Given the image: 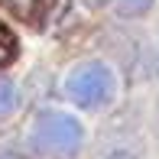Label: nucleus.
Returning <instances> with one entry per match:
<instances>
[{"label": "nucleus", "mask_w": 159, "mask_h": 159, "mask_svg": "<svg viewBox=\"0 0 159 159\" xmlns=\"http://www.w3.org/2000/svg\"><path fill=\"white\" fill-rule=\"evenodd\" d=\"M149 3L153 0H117V7L124 13H143V10H149Z\"/></svg>", "instance_id": "423d86ee"}, {"label": "nucleus", "mask_w": 159, "mask_h": 159, "mask_svg": "<svg viewBox=\"0 0 159 159\" xmlns=\"http://www.w3.org/2000/svg\"><path fill=\"white\" fill-rule=\"evenodd\" d=\"M33 146L36 153L49 156V159H71L81 153V143H84V130L75 117L62 111H49L42 114L39 120L33 124Z\"/></svg>", "instance_id": "f257e3e1"}, {"label": "nucleus", "mask_w": 159, "mask_h": 159, "mask_svg": "<svg viewBox=\"0 0 159 159\" xmlns=\"http://www.w3.org/2000/svg\"><path fill=\"white\" fill-rule=\"evenodd\" d=\"M52 0H0V7H7L10 13H16L20 20H39L49 10Z\"/></svg>", "instance_id": "7ed1b4c3"}, {"label": "nucleus", "mask_w": 159, "mask_h": 159, "mask_svg": "<svg viewBox=\"0 0 159 159\" xmlns=\"http://www.w3.org/2000/svg\"><path fill=\"white\" fill-rule=\"evenodd\" d=\"M16 111V91L10 81H0V117H10Z\"/></svg>", "instance_id": "20e7f679"}, {"label": "nucleus", "mask_w": 159, "mask_h": 159, "mask_svg": "<svg viewBox=\"0 0 159 159\" xmlns=\"http://www.w3.org/2000/svg\"><path fill=\"white\" fill-rule=\"evenodd\" d=\"M13 52H16V39H13V33L7 30L3 23H0V62H7Z\"/></svg>", "instance_id": "39448f33"}, {"label": "nucleus", "mask_w": 159, "mask_h": 159, "mask_svg": "<svg viewBox=\"0 0 159 159\" xmlns=\"http://www.w3.org/2000/svg\"><path fill=\"white\" fill-rule=\"evenodd\" d=\"M114 71L107 68L104 62H91V65H81L78 71H71L68 78V98L75 101L78 107L91 111V107H101L114 98Z\"/></svg>", "instance_id": "f03ea898"}]
</instances>
